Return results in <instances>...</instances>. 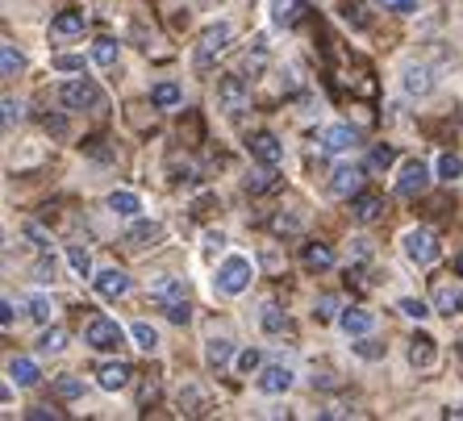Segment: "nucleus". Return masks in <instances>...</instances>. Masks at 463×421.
<instances>
[{"label":"nucleus","mask_w":463,"mask_h":421,"mask_svg":"<svg viewBox=\"0 0 463 421\" xmlns=\"http://www.w3.org/2000/svg\"><path fill=\"white\" fill-rule=\"evenodd\" d=\"M230 38H234V30H230L226 22L209 25V30L201 33V42H196V54H193V67H196V71H209V67L217 63V54L230 46Z\"/></svg>","instance_id":"obj_1"},{"label":"nucleus","mask_w":463,"mask_h":421,"mask_svg":"<svg viewBox=\"0 0 463 421\" xmlns=\"http://www.w3.org/2000/svg\"><path fill=\"white\" fill-rule=\"evenodd\" d=\"M250 276H255V267H250L247 255H230V259L217 267V292H226V296H238V292L250 288Z\"/></svg>","instance_id":"obj_2"},{"label":"nucleus","mask_w":463,"mask_h":421,"mask_svg":"<svg viewBox=\"0 0 463 421\" xmlns=\"http://www.w3.org/2000/svg\"><path fill=\"white\" fill-rule=\"evenodd\" d=\"M217 108L222 113H242V108H250V80L247 76H222L217 80Z\"/></svg>","instance_id":"obj_3"},{"label":"nucleus","mask_w":463,"mask_h":421,"mask_svg":"<svg viewBox=\"0 0 463 421\" xmlns=\"http://www.w3.org/2000/svg\"><path fill=\"white\" fill-rule=\"evenodd\" d=\"M84 342L92 346V351H121V346H126V330H121L118 322H109V317H88Z\"/></svg>","instance_id":"obj_4"},{"label":"nucleus","mask_w":463,"mask_h":421,"mask_svg":"<svg viewBox=\"0 0 463 421\" xmlns=\"http://www.w3.org/2000/svg\"><path fill=\"white\" fill-rule=\"evenodd\" d=\"M401 247H405L410 263H418V267H430V263L439 259V238H434L430 229H421V226L401 238Z\"/></svg>","instance_id":"obj_5"},{"label":"nucleus","mask_w":463,"mask_h":421,"mask_svg":"<svg viewBox=\"0 0 463 421\" xmlns=\"http://www.w3.org/2000/svg\"><path fill=\"white\" fill-rule=\"evenodd\" d=\"M59 100H63L67 108H100L105 105V97H100V88L92 84V80H67V84L59 88Z\"/></svg>","instance_id":"obj_6"},{"label":"nucleus","mask_w":463,"mask_h":421,"mask_svg":"<svg viewBox=\"0 0 463 421\" xmlns=\"http://www.w3.org/2000/svg\"><path fill=\"white\" fill-rule=\"evenodd\" d=\"M430 304H434V313H442V317L463 313V280H439Z\"/></svg>","instance_id":"obj_7"},{"label":"nucleus","mask_w":463,"mask_h":421,"mask_svg":"<svg viewBox=\"0 0 463 421\" xmlns=\"http://www.w3.org/2000/svg\"><path fill=\"white\" fill-rule=\"evenodd\" d=\"M426 188H430V167H426V163H405V167H401V175H397V192L401 196H421L426 192Z\"/></svg>","instance_id":"obj_8"},{"label":"nucleus","mask_w":463,"mask_h":421,"mask_svg":"<svg viewBox=\"0 0 463 421\" xmlns=\"http://www.w3.org/2000/svg\"><path fill=\"white\" fill-rule=\"evenodd\" d=\"M247 146H250V154H255L259 163H268V167H280V163H284V142L276 138V134H268V130L250 134Z\"/></svg>","instance_id":"obj_9"},{"label":"nucleus","mask_w":463,"mask_h":421,"mask_svg":"<svg viewBox=\"0 0 463 421\" xmlns=\"http://www.w3.org/2000/svg\"><path fill=\"white\" fill-rule=\"evenodd\" d=\"M92 284H97V292L105 296V301H121L129 292V276L121 267H109V271H97L92 276Z\"/></svg>","instance_id":"obj_10"},{"label":"nucleus","mask_w":463,"mask_h":421,"mask_svg":"<svg viewBox=\"0 0 463 421\" xmlns=\"http://www.w3.org/2000/svg\"><path fill=\"white\" fill-rule=\"evenodd\" d=\"M351 217H355V221H364V226L380 221V217H384V196H376V192L351 196Z\"/></svg>","instance_id":"obj_11"},{"label":"nucleus","mask_w":463,"mask_h":421,"mask_svg":"<svg viewBox=\"0 0 463 421\" xmlns=\"http://www.w3.org/2000/svg\"><path fill=\"white\" fill-rule=\"evenodd\" d=\"M259 388L268 392V397H280V392L292 388V368H284V363H271V368L259 371Z\"/></svg>","instance_id":"obj_12"},{"label":"nucleus","mask_w":463,"mask_h":421,"mask_svg":"<svg viewBox=\"0 0 463 421\" xmlns=\"http://www.w3.org/2000/svg\"><path fill=\"white\" fill-rule=\"evenodd\" d=\"M359 142V134L351 130V126H326L322 130V151L326 154H343V151H351Z\"/></svg>","instance_id":"obj_13"},{"label":"nucleus","mask_w":463,"mask_h":421,"mask_svg":"<svg viewBox=\"0 0 463 421\" xmlns=\"http://www.w3.org/2000/svg\"><path fill=\"white\" fill-rule=\"evenodd\" d=\"M434 359H439V342H434L430 334H413L410 338V363L418 371H426V368H434Z\"/></svg>","instance_id":"obj_14"},{"label":"nucleus","mask_w":463,"mask_h":421,"mask_svg":"<svg viewBox=\"0 0 463 421\" xmlns=\"http://www.w3.org/2000/svg\"><path fill=\"white\" fill-rule=\"evenodd\" d=\"M129 376H134V368H129V363H121V359H118V363H100V368H97V384H100L105 392L126 388Z\"/></svg>","instance_id":"obj_15"},{"label":"nucleus","mask_w":463,"mask_h":421,"mask_svg":"<svg viewBox=\"0 0 463 421\" xmlns=\"http://www.w3.org/2000/svg\"><path fill=\"white\" fill-rule=\"evenodd\" d=\"M330 188H335V196H359L364 192V167H338L335 180H330Z\"/></svg>","instance_id":"obj_16"},{"label":"nucleus","mask_w":463,"mask_h":421,"mask_svg":"<svg viewBox=\"0 0 463 421\" xmlns=\"http://www.w3.org/2000/svg\"><path fill=\"white\" fill-rule=\"evenodd\" d=\"M338 325H343L351 338H364V334H372L376 317L367 313V309H355V304H351V309H343V313H338Z\"/></svg>","instance_id":"obj_17"},{"label":"nucleus","mask_w":463,"mask_h":421,"mask_svg":"<svg viewBox=\"0 0 463 421\" xmlns=\"http://www.w3.org/2000/svg\"><path fill=\"white\" fill-rule=\"evenodd\" d=\"M159 238H163V226H159V221H138V226H134L126 238H121V242H126L129 250H146V247H155Z\"/></svg>","instance_id":"obj_18"},{"label":"nucleus","mask_w":463,"mask_h":421,"mask_svg":"<svg viewBox=\"0 0 463 421\" xmlns=\"http://www.w3.org/2000/svg\"><path fill=\"white\" fill-rule=\"evenodd\" d=\"M301 263H305L309 271H330V267H335V250L326 247V242H305Z\"/></svg>","instance_id":"obj_19"},{"label":"nucleus","mask_w":463,"mask_h":421,"mask_svg":"<svg viewBox=\"0 0 463 421\" xmlns=\"http://www.w3.org/2000/svg\"><path fill=\"white\" fill-rule=\"evenodd\" d=\"M9 379L17 388H33L38 384V363L33 359H9Z\"/></svg>","instance_id":"obj_20"},{"label":"nucleus","mask_w":463,"mask_h":421,"mask_svg":"<svg viewBox=\"0 0 463 421\" xmlns=\"http://www.w3.org/2000/svg\"><path fill=\"white\" fill-rule=\"evenodd\" d=\"M271 17L280 25H297L305 17V0H271Z\"/></svg>","instance_id":"obj_21"},{"label":"nucleus","mask_w":463,"mask_h":421,"mask_svg":"<svg viewBox=\"0 0 463 421\" xmlns=\"http://www.w3.org/2000/svg\"><path fill=\"white\" fill-rule=\"evenodd\" d=\"M230 359H234V342H230V338H213V342H205V363L209 368H226Z\"/></svg>","instance_id":"obj_22"},{"label":"nucleus","mask_w":463,"mask_h":421,"mask_svg":"<svg viewBox=\"0 0 463 421\" xmlns=\"http://www.w3.org/2000/svg\"><path fill=\"white\" fill-rule=\"evenodd\" d=\"M151 296L159 304H167V301H184V288H180V280L175 276H159V280L151 284Z\"/></svg>","instance_id":"obj_23"},{"label":"nucleus","mask_w":463,"mask_h":421,"mask_svg":"<svg viewBox=\"0 0 463 421\" xmlns=\"http://www.w3.org/2000/svg\"><path fill=\"white\" fill-rule=\"evenodd\" d=\"M51 33H84V9H63L51 22Z\"/></svg>","instance_id":"obj_24"},{"label":"nucleus","mask_w":463,"mask_h":421,"mask_svg":"<svg viewBox=\"0 0 463 421\" xmlns=\"http://www.w3.org/2000/svg\"><path fill=\"white\" fill-rule=\"evenodd\" d=\"M276 184H280V175H276V167H268V163H263L255 175H247V192H250V196L268 192V188H276Z\"/></svg>","instance_id":"obj_25"},{"label":"nucleus","mask_w":463,"mask_h":421,"mask_svg":"<svg viewBox=\"0 0 463 421\" xmlns=\"http://www.w3.org/2000/svg\"><path fill=\"white\" fill-rule=\"evenodd\" d=\"M430 88H434V80L426 67H410V71H405V92H410V97H426Z\"/></svg>","instance_id":"obj_26"},{"label":"nucleus","mask_w":463,"mask_h":421,"mask_svg":"<svg viewBox=\"0 0 463 421\" xmlns=\"http://www.w3.org/2000/svg\"><path fill=\"white\" fill-rule=\"evenodd\" d=\"M180 100H184V92H180L175 84H155V88H151V105H155V108H175Z\"/></svg>","instance_id":"obj_27"},{"label":"nucleus","mask_w":463,"mask_h":421,"mask_svg":"<svg viewBox=\"0 0 463 421\" xmlns=\"http://www.w3.org/2000/svg\"><path fill=\"white\" fill-rule=\"evenodd\" d=\"M109 209H113V213H118V217H138V196H134V192H126V188H121V192H113V196H109Z\"/></svg>","instance_id":"obj_28"},{"label":"nucleus","mask_w":463,"mask_h":421,"mask_svg":"<svg viewBox=\"0 0 463 421\" xmlns=\"http://www.w3.org/2000/svg\"><path fill=\"white\" fill-rule=\"evenodd\" d=\"M22 67H25V59H22V51H17V46H13V42L0 46V71H5V80L17 76Z\"/></svg>","instance_id":"obj_29"},{"label":"nucleus","mask_w":463,"mask_h":421,"mask_svg":"<svg viewBox=\"0 0 463 421\" xmlns=\"http://www.w3.org/2000/svg\"><path fill=\"white\" fill-rule=\"evenodd\" d=\"M259 325H263L268 334H280L284 325H288V317H284L280 304H263V313H259Z\"/></svg>","instance_id":"obj_30"},{"label":"nucleus","mask_w":463,"mask_h":421,"mask_svg":"<svg viewBox=\"0 0 463 421\" xmlns=\"http://www.w3.org/2000/svg\"><path fill=\"white\" fill-rule=\"evenodd\" d=\"M63 346H67V334L59 330V325H51V330H46V334L38 338V355H59Z\"/></svg>","instance_id":"obj_31"},{"label":"nucleus","mask_w":463,"mask_h":421,"mask_svg":"<svg viewBox=\"0 0 463 421\" xmlns=\"http://www.w3.org/2000/svg\"><path fill=\"white\" fill-rule=\"evenodd\" d=\"M159 309L167 313V322H175V325L193 322V304H188V296H184V301H167V304H159Z\"/></svg>","instance_id":"obj_32"},{"label":"nucleus","mask_w":463,"mask_h":421,"mask_svg":"<svg viewBox=\"0 0 463 421\" xmlns=\"http://www.w3.org/2000/svg\"><path fill=\"white\" fill-rule=\"evenodd\" d=\"M67 263H71V271H76L80 280H84V276H92V255H88L84 247H67Z\"/></svg>","instance_id":"obj_33"},{"label":"nucleus","mask_w":463,"mask_h":421,"mask_svg":"<svg viewBox=\"0 0 463 421\" xmlns=\"http://www.w3.org/2000/svg\"><path fill=\"white\" fill-rule=\"evenodd\" d=\"M338 313H343V309H338V296H330V292L317 296V304H313V317H317V322H338Z\"/></svg>","instance_id":"obj_34"},{"label":"nucleus","mask_w":463,"mask_h":421,"mask_svg":"<svg viewBox=\"0 0 463 421\" xmlns=\"http://www.w3.org/2000/svg\"><path fill=\"white\" fill-rule=\"evenodd\" d=\"M80 392H84V379H80V376H59V379H54V397L76 400Z\"/></svg>","instance_id":"obj_35"},{"label":"nucleus","mask_w":463,"mask_h":421,"mask_svg":"<svg viewBox=\"0 0 463 421\" xmlns=\"http://www.w3.org/2000/svg\"><path fill=\"white\" fill-rule=\"evenodd\" d=\"M434 172H439V180H447V184H451V180H459V175H463V159H459V154H442Z\"/></svg>","instance_id":"obj_36"},{"label":"nucleus","mask_w":463,"mask_h":421,"mask_svg":"<svg viewBox=\"0 0 463 421\" xmlns=\"http://www.w3.org/2000/svg\"><path fill=\"white\" fill-rule=\"evenodd\" d=\"M92 59H97L100 67H113V63H118V42H113V38H100V42H92Z\"/></svg>","instance_id":"obj_37"},{"label":"nucleus","mask_w":463,"mask_h":421,"mask_svg":"<svg viewBox=\"0 0 463 421\" xmlns=\"http://www.w3.org/2000/svg\"><path fill=\"white\" fill-rule=\"evenodd\" d=\"M263 71H268V51L259 46L255 54H247V59H242V76L255 80V76H263Z\"/></svg>","instance_id":"obj_38"},{"label":"nucleus","mask_w":463,"mask_h":421,"mask_svg":"<svg viewBox=\"0 0 463 421\" xmlns=\"http://www.w3.org/2000/svg\"><path fill=\"white\" fill-rule=\"evenodd\" d=\"M129 334H134V342H138L142 351H155V346H159V334H155V325H146V322H138L134 330H129Z\"/></svg>","instance_id":"obj_39"},{"label":"nucleus","mask_w":463,"mask_h":421,"mask_svg":"<svg viewBox=\"0 0 463 421\" xmlns=\"http://www.w3.org/2000/svg\"><path fill=\"white\" fill-rule=\"evenodd\" d=\"M25 238H30V242H33L38 250H51V242H54V238L46 234L43 226H38V221H25Z\"/></svg>","instance_id":"obj_40"},{"label":"nucleus","mask_w":463,"mask_h":421,"mask_svg":"<svg viewBox=\"0 0 463 421\" xmlns=\"http://www.w3.org/2000/svg\"><path fill=\"white\" fill-rule=\"evenodd\" d=\"M0 108H5V126H9V130L25 117V105H22V100H13V97H5V105H0Z\"/></svg>","instance_id":"obj_41"},{"label":"nucleus","mask_w":463,"mask_h":421,"mask_svg":"<svg viewBox=\"0 0 463 421\" xmlns=\"http://www.w3.org/2000/svg\"><path fill=\"white\" fill-rule=\"evenodd\" d=\"M397 309H401V313H405V317H418V322H421V317L430 313L434 304H426V301H413V296H405V301H401Z\"/></svg>","instance_id":"obj_42"},{"label":"nucleus","mask_w":463,"mask_h":421,"mask_svg":"<svg viewBox=\"0 0 463 421\" xmlns=\"http://www.w3.org/2000/svg\"><path fill=\"white\" fill-rule=\"evenodd\" d=\"M51 313H54V304L46 301V296H33V301H30V317H33V322H51Z\"/></svg>","instance_id":"obj_43"},{"label":"nucleus","mask_w":463,"mask_h":421,"mask_svg":"<svg viewBox=\"0 0 463 421\" xmlns=\"http://www.w3.org/2000/svg\"><path fill=\"white\" fill-rule=\"evenodd\" d=\"M43 130L54 134V138H67V117H59V113H46V117H43Z\"/></svg>","instance_id":"obj_44"},{"label":"nucleus","mask_w":463,"mask_h":421,"mask_svg":"<svg viewBox=\"0 0 463 421\" xmlns=\"http://www.w3.org/2000/svg\"><path fill=\"white\" fill-rule=\"evenodd\" d=\"M259 363H263V355H259L255 346H250V351H242V355H238V371H247V376H250V371H259Z\"/></svg>","instance_id":"obj_45"},{"label":"nucleus","mask_w":463,"mask_h":421,"mask_svg":"<svg viewBox=\"0 0 463 421\" xmlns=\"http://www.w3.org/2000/svg\"><path fill=\"white\" fill-rule=\"evenodd\" d=\"M380 9H392V13H418L421 0H376Z\"/></svg>","instance_id":"obj_46"},{"label":"nucleus","mask_w":463,"mask_h":421,"mask_svg":"<svg viewBox=\"0 0 463 421\" xmlns=\"http://www.w3.org/2000/svg\"><path fill=\"white\" fill-rule=\"evenodd\" d=\"M54 71H84V59H76V54H59V59H54Z\"/></svg>","instance_id":"obj_47"},{"label":"nucleus","mask_w":463,"mask_h":421,"mask_svg":"<svg viewBox=\"0 0 463 421\" xmlns=\"http://www.w3.org/2000/svg\"><path fill=\"white\" fill-rule=\"evenodd\" d=\"M392 163V146H376L372 151V167H388Z\"/></svg>","instance_id":"obj_48"},{"label":"nucleus","mask_w":463,"mask_h":421,"mask_svg":"<svg viewBox=\"0 0 463 421\" xmlns=\"http://www.w3.org/2000/svg\"><path fill=\"white\" fill-rule=\"evenodd\" d=\"M355 351H359V355H367V359H380V355H384V351H380V346L372 342V338H367V334H364V342H359Z\"/></svg>","instance_id":"obj_49"},{"label":"nucleus","mask_w":463,"mask_h":421,"mask_svg":"<svg viewBox=\"0 0 463 421\" xmlns=\"http://www.w3.org/2000/svg\"><path fill=\"white\" fill-rule=\"evenodd\" d=\"M343 17H346V22H355V25H367V17H364V13H359V5H346V9H343Z\"/></svg>","instance_id":"obj_50"},{"label":"nucleus","mask_w":463,"mask_h":421,"mask_svg":"<svg viewBox=\"0 0 463 421\" xmlns=\"http://www.w3.org/2000/svg\"><path fill=\"white\" fill-rule=\"evenodd\" d=\"M30 417L33 421H46V417H63L59 409H46V405H38V409H30Z\"/></svg>","instance_id":"obj_51"},{"label":"nucleus","mask_w":463,"mask_h":421,"mask_svg":"<svg viewBox=\"0 0 463 421\" xmlns=\"http://www.w3.org/2000/svg\"><path fill=\"white\" fill-rule=\"evenodd\" d=\"M0 325H5V330L13 325V301H0Z\"/></svg>","instance_id":"obj_52"},{"label":"nucleus","mask_w":463,"mask_h":421,"mask_svg":"<svg viewBox=\"0 0 463 421\" xmlns=\"http://www.w3.org/2000/svg\"><path fill=\"white\" fill-rule=\"evenodd\" d=\"M196 400H201V392H196V388H184L180 392V409H184V405H196Z\"/></svg>","instance_id":"obj_53"},{"label":"nucleus","mask_w":463,"mask_h":421,"mask_svg":"<svg viewBox=\"0 0 463 421\" xmlns=\"http://www.w3.org/2000/svg\"><path fill=\"white\" fill-rule=\"evenodd\" d=\"M38 280H54V263H38Z\"/></svg>","instance_id":"obj_54"},{"label":"nucleus","mask_w":463,"mask_h":421,"mask_svg":"<svg viewBox=\"0 0 463 421\" xmlns=\"http://www.w3.org/2000/svg\"><path fill=\"white\" fill-rule=\"evenodd\" d=\"M455 271H459V276H463V250H459V259H455Z\"/></svg>","instance_id":"obj_55"},{"label":"nucleus","mask_w":463,"mask_h":421,"mask_svg":"<svg viewBox=\"0 0 463 421\" xmlns=\"http://www.w3.org/2000/svg\"><path fill=\"white\" fill-rule=\"evenodd\" d=\"M459 359H463V342H459Z\"/></svg>","instance_id":"obj_56"}]
</instances>
